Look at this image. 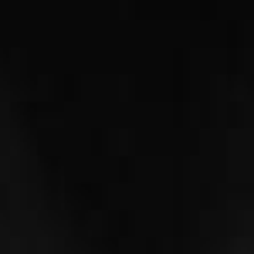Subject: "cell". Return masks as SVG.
<instances>
[{
    "mask_svg": "<svg viewBox=\"0 0 254 254\" xmlns=\"http://www.w3.org/2000/svg\"><path fill=\"white\" fill-rule=\"evenodd\" d=\"M0 254H85L0 81Z\"/></svg>",
    "mask_w": 254,
    "mask_h": 254,
    "instance_id": "6da1fadb",
    "label": "cell"
}]
</instances>
